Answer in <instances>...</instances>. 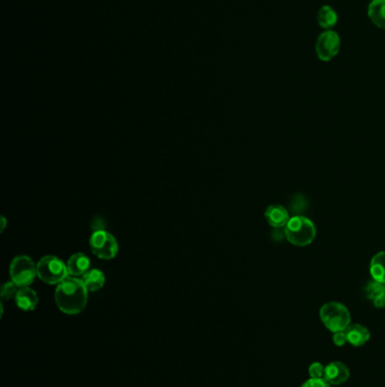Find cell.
<instances>
[{
  "label": "cell",
  "instance_id": "obj_1",
  "mask_svg": "<svg viewBox=\"0 0 385 387\" xmlns=\"http://www.w3.org/2000/svg\"><path fill=\"white\" fill-rule=\"evenodd\" d=\"M88 290L81 279L68 277L57 286L55 300L59 310L67 315H76L88 303Z\"/></svg>",
  "mask_w": 385,
  "mask_h": 387
},
{
  "label": "cell",
  "instance_id": "obj_2",
  "mask_svg": "<svg viewBox=\"0 0 385 387\" xmlns=\"http://www.w3.org/2000/svg\"><path fill=\"white\" fill-rule=\"evenodd\" d=\"M285 236L291 245L305 247L313 242L317 236V229L310 219L296 215L289 219L285 227Z\"/></svg>",
  "mask_w": 385,
  "mask_h": 387
},
{
  "label": "cell",
  "instance_id": "obj_3",
  "mask_svg": "<svg viewBox=\"0 0 385 387\" xmlns=\"http://www.w3.org/2000/svg\"><path fill=\"white\" fill-rule=\"evenodd\" d=\"M320 319L324 326L331 332L346 331L350 325V312L345 305L336 301L324 303L321 307Z\"/></svg>",
  "mask_w": 385,
  "mask_h": 387
},
{
  "label": "cell",
  "instance_id": "obj_4",
  "mask_svg": "<svg viewBox=\"0 0 385 387\" xmlns=\"http://www.w3.org/2000/svg\"><path fill=\"white\" fill-rule=\"evenodd\" d=\"M40 280L48 284H59L68 277V267L60 258L55 256H44L36 265Z\"/></svg>",
  "mask_w": 385,
  "mask_h": 387
},
{
  "label": "cell",
  "instance_id": "obj_5",
  "mask_svg": "<svg viewBox=\"0 0 385 387\" xmlns=\"http://www.w3.org/2000/svg\"><path fill=\"white\" fill-rule=\"evenodd\" d=\"M10 279L20 288H26L33 284L38 275L36 264L29 256H17L10 267Z\"/></svg>",
  "mask_w": 385,
  "mask_h": 387
},
{
  "label": "cell",
  "instance_id": "obj_6",
  "mask_svg": "<svg viewBox=\"0 0 385 387\" xmlns=\"http://www.w3.org/2000/svg\"><path fill=\"white\" fill-rule=\"evenodd\" d=\"M90 245L92 251L101 260H114L119 251L117 239L105 230L93 232Z\"/></svg>",
  "mask_w": 385,
  "mask_h": 387
},
{
  "label": "cell",
  "instance_id": "obj_7",
  "mask_svg": "<svg viewBox=\"0 0 385 387\" xmlns=\"http://www.w3.org/2000/svg\"><path fill=\"white\" fill-rule=\"evenodd\" d=\"M340 45L341 41L337 33L327 29L317 38L315 46L317 57L322 62H330L331 59H334L339 53Z\"/></svg>",
  "mask_w": 385,
  "mask_h": 387
},
{
  "label": "cell",
  "instance_id": "obj_8",
  "mask_svg": "<svg viewBox=\"0 0 385 387\" xmlns=\"http://www.w3.org/2000/svg\"><path fill=\"white\" fill-rule=\"evenodd\" d=\"M349 368L343 362H334L326 366L324 379L330 385H340L349 379Z\"/></svg>",
  "mask_w": 385,
  "mask_h": 387
},
{
  "label": "cell",
  "instance_id": "obj_9",
  "mask_svg": "<svg viewBox=\"0 0 385 387\" xmlns=\"http://www.w3.org/2000/svg\"><path fill=\"white\" fill-rule=\"evenodd\" d=\"M265 218L269 225L276 229L285 228L291 219L289 211L279 204L269 206L265 210Z\"/></svg>",
  "mask_w": 385,
  "mask_h": 387
},
{
  "label": "cell",
  "instance_id": "obj_10",
  "mask_svg": "<svg viewBox=\"0 0 385 387\" xmlns=\"http://www.w3.org/2000/svg\"><path fill=\"white\" fill-rule=\"evenodd\" d=\"M15 303L20 310H24V312H32L38 306L39 297L36 295V291L29 289V286L20 288L18 292L15 296Z\"/></svg>",
  "mask_w": 385,
  "mask_h": 387
},
{
  "label": "cell",
  "instance_id": "obj_11",
  "mask_svg": "<svg viewBox=\"0 0 385 387\" xmlns=\"http://www.w3.org/2000/svg\"><path fill=\"white\" fill-rule=\"evenodd\" d=\"M90 266H91V260L88 258V255L83 254V253L72 255L67 263L69 275L76 277L88 273Z\"/></svg>",
  "mask_w": 385,
  "mask_h": 387
},
{
  "label": "cell",
  "instance_id": "obj_12",
  "mask_svg": "<svg viewBox=\"0 0 385 387\" xmlns=\"http://www.w3.org/2000/svg\"><path fill=\"white\" fill-rule=\"evenodd\" d=\"M347 341L354 347H362L366 345L371 338V333L365 326L360 324H353L347 327L346 331Z\"/></svg>",
  "mask_w": 385,
  "mask_h": 387
},
{
  "label": "cell",
  "instance_id": "obj_13",
  "mask_svg": "<svg viewBox=\"0 0 385 387\" xmlns=\"http://www.w3.org/2000/svg\"><path fill=\"white\" fill-rule=\"evenodd\" d=\"M366 296L376 308L385 307V284L372 280L365 288Z\"/></svg>",
  "mask_w": 385,
  "mask_h": 387
},
{
  "label": "cell",
  "instance_id": "obj_14",
  "mask_svg": "<svg viewBox=\"0 0 385 387\" xmlns=\"http://www.w3.org/2000/svg\"><path fill=\"white\" fill-rule=\"evenodd\" d=\"M367 14L374 25L385 29V0H373L369 5Z\"/></svg>",
  "mask_w": 385,
  "mask_h": 387
},
{
  "label": "cell",
  "instance_id": "obj_15",
  "mask_svg": "<svg viewBox=\"0 0 385 387\" xmlns=\"http://www.w3.org/2000/svg\"><path fill=\"white\" fill-rule=\"evenodd\" d=\"M369 273L372 279L385 284V251L376 254L369 264Z\"/></svg>",
  "mask_w": 385,
  "mask_h": 387
},
{
  "label": "cell",
  "instance_id": "obj_16",
  "mask_svg": "<svg viewBox=\"0 0 385 387\" xmlns=\"http://www.w3.org/2000/svg\"><path fill=\"white\" fill-rule=\"evenodd\" d=\"M83 282L88 288V292H95L97 290L102 289L105 284V277L103 272L100 270H90L88 273L83 275Z\"/></svg>",
  "mask_w": 385,
  "mask_h": 387
},
{
  "label": "cell",
  "instance_id": "obj_17",
  "mask_svg": "<svg viewBox=\"0 0 385 387\" xmlns=\"http://www.w3.org/2000/svg\"><path fill=\"white\" fill-rule=\"evenodd\" d=\"M317 20L322 29H330L337 24L338 15L332 7L322 6L317 12Z\"/></svg>",
  "mask_w": 385,
  "mask_h": 387
},
{
  "label": "cell",
  "instance_id": "obj_18",
  "mask_svg": "<svg viewBox=\"0 0 385 387\" xmlns=\"http://www.w3.org/2000/svg\"><path fill=\"white\" fill-rule=\"evenodd\" d=\"M20 286L14 284L13 281L7 282L1 286V297L3 299H10V298H15L16 293L18 292Z\"/></svg>",
  "mask_w": 385,
  "mask_h": 387
},
{
  "label": "cell",
  "instance_id": "obj_19",
  "mask_svg": "<svg viewBox=\"0 0 385 387\" xmlns=\"http://www.w3.org/2000/svg\"><path fill=\"white\" fill-rule=\"evenodd\" d=\"M326 367L320 362H314L308 368V374L311 378H324Z\"/></svg>",
  "mask_w": 385,
  "mask_h": 387
},
{
  "label": "cell",
  "instance_id": "obj_20",
  "mask_svg": "<svg viewBox=\"0 0 385 387\" xmlns=\"http://www.w3.org/2000/svg\"><path fill=\"white\" fill-rule=\"evenodd\" d=\"M301 387H330V384L324 378H310Z\"/></svg>",
  "mask_w": 385,
  "mask_h": 387
},
{
  "label": "cell",
  "instance_id": "obj_21",
  "mask_svg": "<svg viewBox=\"0 0 385 387\" xmlns=\"http://www.w3.org/2000/svg\"><path fill=\"white\" fill-rule=\"evenodd\" d=\"M347 336L345 331L334 333V343L337 347H343L347 343Z\"/></svg>",
  "mask_w": 385,
  "mask_h": 387
},
{
  "label": "cell",
  "instance_id": "obj_22",
  "mask_svg": "<svg viewBox=\"0 0 385 387\" xmlns=\"http://www.w3.org/2000/svg\"><path fill=\"white\" fill-rule=\"evenodd\" d=\"M6 225H7V222H6V219L1 218V232H5V229H6Z\"/></svg>",
  "mask_w": 385,
  "mask_h": 387
}]
</instances>
